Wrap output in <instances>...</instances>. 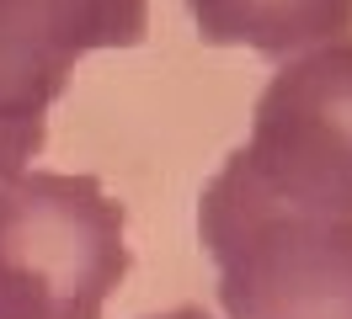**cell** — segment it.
<instances>
[{"label": "cell", "mask_w": 352, "mask_h": 319, "mask_svg": "<svg viewBox=\"0 0 352 319\" xmlns=\"http://www.w3.org/2000/svg\"><path fill=\"white\" fill-rule=\"evenodd\" d=\"M224 160L278 202L352 218V38L283 59Z\"/></svg>", "instance_id": "obj_3"}, {"label": "cell", "mask_w": 352, "mask_h": 319, "mask_svg": "<svg viewBox=\"0 0 352 319\" xmlns=\"http://www.w3.org/2000/svg\"><path fill=\"white\" fill-rule=\"evenodd\" d=\"M123 276V202L96 176L0 181V319H102Z\"/></svg>", "instance_id": "obj_2"}, {"label": "cell", "mask_w": 352, "mask_h": 319, "mask_svg": "<svg viewBox=\"0 0 352 319\" xmlns=\"http://www.w3.org/2000/svg\"><path fill=\"white\" fill-rule=\"evenodd\" d=\"M208 48H251L267 59H299L309 48L347 43L352 0H187Z\"/></svg>", "instance_id": "obj_5"}, {"label": "cell", "mask_w": 352, "mask_h": 319, "mask_svg": "<svg viewBox=\"0 0 352 319\" xmlns=\"http://www.w3.org/2000/svg\"><path fill=\"white\" fill-rule=\"evenodd\" d=\"M198 239L230 319H352V218L278 202L224 160L198 191Z\"/></svg>", "instance_id": "obj_1"}, {"label": "cell", "mask_w": 352, "mask_h": 319, "mask_svg": "<svg viewBox=\"0 0 352 319\" xmlns=\"http://www.w3.org/2000/svg\"><path fill=\"white\" fill-rule=\"evenodd\" d=\"M144 319H214L208 309H198V303H182V309H166V314H144Z\"/></svg>", "instance_id": "obj_6"}, {"label": "cell", "mask_w": 352, "mask_h": 319, "mask_svg": "<svg viewBox=\"0 0 352 319\" xmlns=\"http://www.w3.org/2000/svg\"><path fill=\"white\" fill-rule=\"evenodd\" d=\"M150 0H0V181L32 170L75 64L139 48Z\"/></svg>", "instance_id": "obj_4"}]
</instances>
